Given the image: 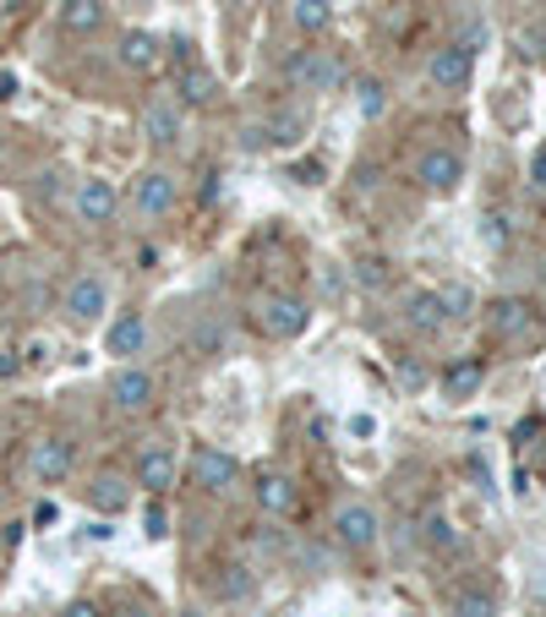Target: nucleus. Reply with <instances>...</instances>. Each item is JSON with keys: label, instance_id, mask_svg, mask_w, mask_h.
Returning <instances> with one entry per match:
<instances>
[{"label": "nucleus", "instance_id": "obj_1", "mask_svg": "<svg viewBox=\"0 0 546 617\" xmlns=\"http://www.w3.org/2000/svg\"><path fill=\"white\" fill-rule=\"evenodd\" d=\"M492 334L497 339H508V344H519V350H530V344H541V312H535V301H524V295H502V301H492Z\"/></svg>", "mask_w": 546, "mask_h": 617}, {"label": "nucleus", "instance_id": "obj_2", "mask_svg": "<svg viewBox=\"0 0 546 617\" xmlns=\"http://www.w3.org/2000/svg\"><path fill=\"white\" fill-rule=\"evenodd\" d=\"M339 77H344V66H339V56H328V50H295V56L284 61V83H290L295 94H328Z\"/></svg>", "mask_w": 546, "mask_h": 617}, {"label": "nucleus", "instance_id": "obj_3", "mask_svg": "<svg viewBox=\"0 0 546 617\" xmlns=\"http://www.w3.org/2000/svg\"><path fill=\"white\" fill-rule=\"evenodd\" d=\"M175 203H181V181H175L170 170H143V176L132 181V208H137V219L159 225V219L175 214Z\"/></svg>", "mask_w": 546, "mask_h": 617}, {"label": "nucleus", "instance_id": "obj_4", "mask_svg": "<svg viewBox=\"0 0 546 617\" xmlns=\"http://www.w3.org/2000/svg\"><path fill=\"white\" fill-rule=\"evenodd\" d=\"M257 328L268 334V339H301L306 328H312V306L301 301V295H263L257 301Z\"/></svg>", "mask_w": 546, "mask_h": 617}, {"label": "nucleus", "instance_id": "obj_5", "mask_svg": "<svg viewBox=\"0 0 546 617\" xmlns=\"http://www.w3.org/2000/svg\"><path fill=\"white\" fill-rule=\"evenodd\" d=\"M328 530H333V541H339L344 552H372L377 535H383V519H377L372 503H339Z\"/></svg>", "mask_w": 546, "mask_h": 617}, {"label": "nucleus", "instance_id": "obj_6", "mask_svg": "<svg viewBox=\"0 0 546 617\" xmlns=\"http://www.w3.org/2000/svg\"><path fill=\"white\" fill-rule=\"evenodd\" d=\"M192 475H197V486H203L208 497H230V492L241 486V459L225 453V448H214V443H197Z\"/></svg>", "mask_w": 546, "mask_h": 617}, {"label": "nucleus", "instance_id": "obj_7", "mask_svg": "<svg viewBox=\"0 0 546 617\" xmlns=\"http://www.w3.org/2000/svg\"><path fill=\"white\" fill-rule=\"evenodd\" d=\"M426 77H432L442 94H464L470 77H475V50H464V45H437L432 61H426Z\"/></svg>", "mask_w": 546, "mask_h": 617}, {"label": "nucleus", "instance_id": "obj_8", "mask_svg": "<svg viewBox=\"0 0 546 617\" xmlns=\"http://www.w3.org/2000/svg\"><path fill=\"white\" fill-rule=\"evenodd\" d=\"M415 181H421V192L448 197V192H459V181H464V159H459L453 148H426V154L415 159Z\"/></svg>", "mask_w": 546, "mask_h": 617}, {"label": "nucleus", "instance_id": "obj_9", "mask_svg": "<svg viewBox=\"0 0 546 617\" xmlns=\"http://www.w3.org/2000/svg\"><path fill=\"white\" fill-rule=\"evenodd\" d=\"M154 399H159L154 372H143V366H121V372L110 377V404H116L121 415H143V410H154Z\"/></svg>", "mask_w": 546, "mask_h": 617}, {"label": "nucleus", "instance_id": "obj_10", "mask_svg": "<svg viewBox=\"0 0 546 617\" xmlns=\"http://www.w3.org/2000/svg\"><path fill=\"white\" fill-rule=\"evenodd\" d=\"M72 464H77V448H72L66 437H39V443H34V453H28V470H34V481H39V486L66 481V475H72Z\"/></svg>", "mask_w": 546, "mask_h": 617}, {"label": "nucleus", "instance_id": "obj_11", "mask_svg": "<svg viewBox=\"0 0 546 617\" xmlns=\"http://www.w3.org/2000/svg\"><path fill=\"white\" fill-rule=\"evenodd\" d=\"M252 497H257V508L274 513V519H290V513L301 508V492H295V481H290L284 470H257Z\"/></svg>", "mask_w": 546, "mask_h": 617}, {"label": "nucleus", "instance_id": "obj_12", "mask_svg": "<svg viewBox=\"0 0 546 617\" xmlns=\"http://www.w3.org/2000/svg\"><path fill=\"white\" fill-rule=\"evenodd\" d=\"M116 214H121V192H116V181L88 176V181L77 186V219H83V225H110Z\"/></svg>", "mask_w": 546, "mask_h": 617}, {"label": "nucleus", "instance_id": "obj_13", "mask_svg": "<svg viewBox=\"0 0 546 617\" xmlns=\"http://www.w3.org/2000/svg\"><path fill=\"white\" fill-rule=\"evenodd\" d=\"M66 312H72L77 323H99V317L110 312V290H105V279H99V274H77V279L66 285Z\"/></svg>", "mask_w": 546, "mask_h": 617}, {"label": "nucleus", "instance_id": "obj_14", "mask_svg": "<svg viewBox=\"0 0 546 617\" xmlns=\"http://www.w3.org/2000/svg\"><path fill=\"white\" fill-rule=\"evenodd\" d=\"M175 470H181V464H175V453L159 443V448H143V453H137V470H132V481H137L148 497H165V492L175 486Z\"/></svg>", "mask_w": 546, "mask_h": 617}, {"label": "nucleus", "instance_id": "obj_15", "mask_svg": "<svg viewBox=\"0 0 546 617\" xmlns=\"http://www.w3.org/2000/svg\"><path fill=\"white\" fill-rule=\"evenodd\" d=\"M159 56H165V45H159V34H148V28H126L121 45H116V61H121L126 72H159Z\"/></svg>", "mask_w": 546, "mask_h": 617}, {"label": "nucleus", "instance_id": "obj_16", "mask_svg": "<svg viewBox=\"0 0 546 617\" xmlns=\"http://www.w3.org/2000/svg\"><path fill=\"white\" fill-rule=\"evenodd\" d=\"M143 344H148V323H143L137 312H121V317L105 328V350H110V355H121V361L143 355Z\"/></svg>", "mask_w": 546, "mask_h": 617}, {"label": "nucleus", "instance_id": "obj_17", "mask_svg": "<svg viewBox=\"0 0 546 617\" xmlns=\"http://www.w3.org/2000/svg\"><path fill=\"white\" fill-rule=\"evenodd\" d=\"M481 383H486V361H475V355H470V361H453V366L442 372V399H459V404H464V399L481 394Z\"/></svg>", "mask_w": 546, "mask_h": 617}, {"label": "nucleus", "instance_id": "obj_18", "mask_svg": "<svg viewBox=\"0 0 546 617\" xmlns=\"http://www.w3.org/2000/svg\"><path fill=\"white\" fill-rule=\"evenodd\" d=\"M143 137L154 148H175L181 143V110L175 105H148L143 110Z\"/></svg>", "mask_w": 546, "mask_h": 617}, {"label": "nucleus", "instance_id": "obj_19", "mask_svg": "<svg viewBox=\"0 0 546 617\" xmlns=\"http://www.w3.org/2000/svg\"><path fill=\"white\" fill-rule=\"evenodd\" d=\"M290 23H295V34H306V39L328 34V28H333V0H295V7H290Z\"/></svg>", "mask_w": 546, "mask_h": 617}, {"label": "nucleus", "instance_id": "obj_20", "mask_svg": "<svg viewBox=\"0 0 546 617\" xmlns=\"http://www.w3.org/2000/svg\"><path fill=\"white\" fill-rule=\"evenodd\" d=\"M61 28L66 34H99L105 28V0H66V7H61Z\"/></svg>", "mask_w": 546, "mask_h": 617}, {"label": "nucleus", "instance_id": "obj_21", "mask_svg": "<svg viewBox=\"0 0 546 617\" xmlns=\"http://www.w3.org/2000/svg\"><path fill=\"white\" fill-rule=\"evenodd\" d=\"M410 323H415L421 334H437V328H448L442 295H437V290H415V295H410Z\"/></svg>", "mask_w": 546, "mask_h": 617}, {"label": "nucleus", "instance_id": "obj_22", "mask_svg": "<svg viewBox=\"0 0 546 617\" xmlns=\"http://www.w3.org/2000/svg\"><path fill=\"white\" fill-rule=\"evenodd\" d=\"M181 99H186V105H214V99H219V77H214L208 66H186V72H181Z\"/></svg>", "mask_w": 546, "mask_h": 617}, {"label": "nucleus", "instance_id": "obj_23", "mask_svg": "<svg viewBox=\"0 0 546 617\" xmlns=\"http://www.w3.org/2000/svg\"><path fill=\"white\" fill-rule=\"evenodd\" d=\"M453 617H497V595L486 584H464L453 590Z\"/></svg>", "mask_w": 546, "mask_h": 617}, {"label": "nucleus", "instance_id": "obj_24", "mask_svg": "<svg viewBox=\"0 0 546 617\" xmlns=\"http://www.w3.org/2000/svg\"><path fill=\"white\" fill-rule=\"evenodd\" d=\"M88 497H94V508H99V513H121L132 492H126V481H121V475H99V481L88 486Z\"/></svg>", "mask_w": 546, "mask_h": 617}, {"label": "nucleus", "instance_id": "obj_25", "mask_svg": "<svg viewBox=\"0 0 546 617\" xmlns=\"http://www.w3.org/2000/svg\"><path fill=\"white\" fill-rule=\"evenodd\" d=\"M355 110H361V121H377V116L388 110V88H383V77H361V83H355Z\"/></svg>", "mask_w": 546, "mask_h": 617}, {"label": "nucleus", "instance_id": "obj_26", "mask_svg": "<svg viewBox=\"0 0 546 617\" xmlns=\"http://www.w3.org/2000/svg\"><path fill=\"white\" fill-rule=\"evenodd\" d=\"M301 137H306V116H279V121H268V143H274V148H301Z\"/></svg>", "mask_w": 546, "mask_h": 617}, {"label": "nucleus", "instance_id": "obj_27", "mask_svg": "<svg viewBox=\"0 0 546 617\" xmlns=\"http://www.w3.org/2000/svg\"><path fill=\"white\" fill-rule=\"evenodd\" d=\"M437 295H442V312H448V323H464V317L475 312V290H470V285H442Z\"/></svg>", "mask_w": 546, "mask_h": 617}, {"label": "nucleus", "instance_id": "obj_28", "mask_svg": "<svg viewBox=\"0 0 546 617\" xmlns=\"http://www.w3.org/2000/svg\"><path fill=\"white\" fill-rule=\"evenodd\" d=\"M219 573H225V579H219V595H225V601H241V595H252V568H241V562H225Z\"/></svg>", "mask_w": 546, "mask_h": 617}, {"label": "nucleus", "instance_id": "obj_29", "mask_svg": "<svg viewBox=\"0 0 546 617\" xmlns=\"http://www.w3.org/2000/svg\"><path fill=\"white\" fill-rule=\"evenodd\" d=\"M426 541H432L437 552H459V546H464V541H459V530H453L442 513H426Z\"/></svg>", "mask_w": 546, "mask_h": 617}, {"label": "nucleus", "instance_id": "obj_30", "mask_svg": "<svg viewBox=\"0 0 546 617\" xmlns=\"http://www.w3.org/2000/svg\"><path fill=\"white\" fill-rule=\"evenodd\" d=\"M143 535H148V541H165V535H170V508H165V497L148 503V513H143Z\"/></svg>", "mask_w": 546, "mask_h": 617}, {"label": "nucleus", "instance_id": "obj_31", "mask_svg": "<svg viewBox=\"0 0 546 617\" xmlns=\"http://www.w3.org/2000/svg\"><path fill=\"white\" fill-rule=\"evenodd\" d=\"M508 235H513V230H508V219H502V214H486V246H497V252H502V246H508Z\"/></svg>", "mask_w": 546, "mask_h": 617}, {"label": "nucleus", "instance_id": "obj_32", "mask_svg": "<svg viewBox=\"0 0 546 617\" xmlns=\"http://www.w3.org/2000/svg\"><path fill=\"white\" fill-rule=\"evenodd\" d=\"M530 192H541V197H546V143L530 154Z\"/></svg>", "mask_w": 546, "mask_h": 617}, {"label": "nucleus", "instance_id": "obj_33", "mask_svg": "<svg viewBox=\"0 0 546 617\" xmlns=\"http://www.w3.org/2000/svg\"><path fill=\"white\" fill-rule=\"evenodd\" d=\"M241 143H246V148H268V126H246Z\"/></svg>", "mask_w": 546, "mask_h": 617}, {"label": "nucleus", "instance_id": "obj_34", "mask_svg": "<svg viewBox=\"0 0 546 617\" xmlns=\"http://www.w3.org/2000/svg\"><path fill=\"white\" fill-rule=\"evenodd\" d=\"M295 176H301L306 186H317V181H323V165H317V159H306V165H295Z\"/></svg>", "mask_w": 546, "mask_h": 617}, {"label": "nucleus", "instance_id": "obj_35", "mask_svg": "<svg viewBox=\"0 0 546 617\" xmlns=\"http://www.w3.org/2000/svg\"><path fill=\"white\" fill-rule=\"evenodd\" d=\"M61 617H105V612H99V606H94V601H72V606H66V612H61Z\"/></svg>", "mask_w": 546, "mask_h": 617}, {"label": "nucleus", "instance_id": "obj_36", "mask_svg": "<svg viewBox=\"0 0 546 617\" xmlns=\"http://www.w3.org/2000/svg\"><path fill=\"white\" fill-rule=\"evenodd\" d=\"M12 99H17V77L0 72V105H12Z\"/></svg>", "mask_w": 546, "mask_h": 617}, {"label": "nucleus", "instance_id": "obj_37", "mask_svg": "<svg viewBox=\"0 0 546 617\" xmlns=\"http://www.w3.org/2000/svg\"><path fill=\"white\" fill-rule=\"evenodd\" d=\"M350 432H355V437H372L377 421H372V415H350Z\"/></svg>", "mask_w": 546, "mask_h": 617}, {"label": "nucleus", "instance_id": "obj_38", "mask_svg": "<svg viewBox=\"0 0 546 617\" xmlns=\"http://www.w3.org/2000/svg\"><path fill=\"white\" fill-rule=\"evenodd\" d=\"M34 524H56V503H39L34 508Z\"/></svg>", "mask_w": 546, "mask_h": 617}, {"label": "nucleus", "instance_id": "obj_39", "mask_svg": "<svg viewBox=\"0 0 546 617\" xmlns=\"http://www.w3.org/2000/svg\"><path fill=\"white\" fill-rule=\"evenodd\" d=\"M12 372H17V361H12V355H0V377H12Z\"/></svg>", "mask_w": 546, "mask_h": 617}, {"label": "nucleus", "instance_id": "obj_40", "mask_svg": "<svg viewBox=\"0 0 546 617\" xmlns=\"http://www.w3.org/2000/svg\"><path fill=\"white\" fill-rule=\"evenodd\" d=\"M0 154H7V126H0Z\"/></svg>", "mask_w": 546, "mask_h": 617}, {"label": "nucleus", "instance_id": "obj_41", "mask_svg": "<svg viewBox=\"0 0 546 617\" xmlns=\"http://www.w3.org/2000/svg\"><path fill=\"white\" fill-rule=\"evenodd\" d=\"M181 617H203V612H181Z\"/></svg>", "mask_w": 546, "mask_h": 617}]
</instances>
